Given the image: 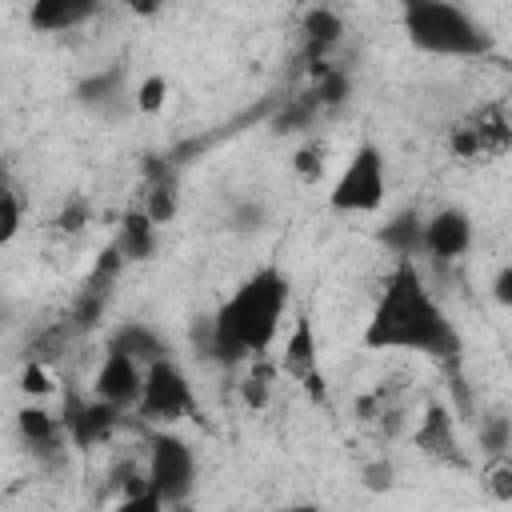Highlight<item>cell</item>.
Instances as JSON below:
<instances>
[{
  "instance_id": "cell-1",
  "label": "cell",
  "mask_w": 512,
  "mask_h": 512,
  "mask_svg": "<svg viewBox=\"0 0 512 512\" xmlns=\"http://www.w3.org/2000/svg\"><path fill=\"white\" fill-rule=\"evenodd\" d=\"M364 348L372 352L408 348V352H424L436 360H452L460 352V336L440 312V304L432 300V292L424 288L412 256H400L396 272L388 276L384 296L364 328Z\"/></svg>"
},
{
  "instance_id": "cell-2",
  "label": "cell",
  "mask_w": 512,
  "mask_h": 512,
  "mask_svg": "<svg viewBox=\"0 0 512 512\" xmlns=\"http://www.w3.org/2000/svg\"><path fill=\"white\" fill-rule=\"evenodd\" d=\"M288 304V280L276 268L252 272L208 320L204 352L220 364H240L244 356H264L276 340L280 316Z\"/></svg>"
},
{
  "instance_id": "cell-3",
  "label": "cell",
  "mask_w": 512,
  "mask_h": 512,
  "mask_svg": "<svg viewBox=\"0 0 512 512\" xmlns=\"http://www.w3.org/2000/svg\"><path fill=\"white\" fill-rule=\"evenodd\" d=\"M404 32L420 52H436V56H484L488 52L484 28L452 0H424L416 8H404Z\"/></svg>"
},
{
  "instance_id": "cell-4",
  "label": "cell",
  "mask_w": 512,
  "mask_h": 512,
  "mask_svg": "<svg viewBox=\"0 0 512 512\" xmlns=\"http://www.w3.org/2000/svg\"><path fill=\"white\" fill-rule=\"evenodd\" d=\"M384 188H388V176H384L380 148L376 144H360L356 156L344 164L340 180L332 184L328 204L336 212H376L384 204Z\"/></svg>"
},
{
  "instance_id": "cell-5",
  "label": "cell",
  "mask_w": 512,
  "mask_h": 512,
  "mask_svg": "<svg viewBox=\"0 0 512 512\" xmlns=\"http://www.w3.org/2000/svg\"><path fill=\"white\" fill-rule=\"evenodd\" d=\"M192 480H196L192 448L172 432L152 436V444H148V484H152L160 508L184 504L188 492H192Z\"/></svg>"
},
{
  "instance_id": "cell-6",
  "label": "cell",
  "mask_w": 512,
  "mask_h": 512,
  "mask_svg": "<svg viewBox=\"0 0 512 512\" xmlns=\"http://www.w3.org/2000/svg\"><path fill=\"white\" fill-rule=\"evenodd\" d=\"M140 416L144 420H156V424H172L188 412H196V396L184 380V372L164 356V360H152L144 368V392H140Z\"/></svg>"
},
{
  "instance_id": "cell-7",
  "label": "cell",
  "mask_w": 512,
  "mask_h": 512,
  "mask_svg": "<svg viewBox=\"0 0 512 512\" xmlns=\"http://www.w3.org/2000/svg\"><path fill=\"white\" fill-rule=\"evenodd\" d=\"M448 148L460 160H492V156H504L512 148V124H508L504 108L500 104H488L468 124H456L452 136H448Z\"/></svg>"
},
{
  "instance_id": "cell-8",
  "label": "cell",
  "mask_w": 512,
  "mask_h": 512,
  "mask_svg": "<svg viewBox=\"0 0 512 512\" xmlns=\"http://www.w3.org/2000/svg\"><path fill=\"white\" fill-rule=\"evenodd\" d=\"M124 264H128V260H124V252H120L116 244H108V248L96 256V268L88 272V280H84V288H80V296H76V304H72V312H68V328H72V332H88V328L104 316V304H108V296H112V288H116Z\"/></svg>"
},
{
  "instance_id": "cell-9",
  "label": "cell",
  "mask_w": 512,
  "mask_h": 512,
  "mask_svg": "<svg viewBox=\"0 0 512 512\" xmlns=\"http://www.w3.org/2000/svg\"><path fill=\"white\" fill-rule=\"evenodd\" d=\"M412 444L428 460H436V464H452V468H464L468 464V456L460 448V436H456V424H452V412L440 400H432L424 408V416H420V424L412 432Z\"/></svg>"
},
{
  "instance_id": "cell-10",
  "label": "cell",
  "mask_w": 512,
  "mask_h": 512,
  "mask_svg": "<svg viewBox=\"0 0 512 512\" xmlns=\"http://www.w3.org/2000/svg\"><path fill=\"white\" fill-rule=\"evenodd\" d=\"M280 372L292 376L296 384H304L312 400L324 396V376H320V356H316V336H312L308 316H296V328L288 332V344L280 352Z\"/></svg>"
},
{
  "instance_id": "cell-11",
  "label": "cell",
  "mask_w": 512,
  "mask_h": 512,
  "mask_svg": "<svg viewBox=\"0 0 512 512\" xmlns=\"http://www.w3.org/2000/svg\"><path fill=\"white\" fill-rule=\"evenodd\" d=\"M140 392H144V372H140V360L128 356V352H116L108 348L100 372H96V396L116 404V408H136L140 404Z\"/></svg>"
},
{
  "instance_id": "cell-12",
  "label": "cell",
  "mask_w": 512,
  "mask_h": 512,
  "mask_svg": "<svg viewBox=\"0 0 512 512\" xmlns=\"http://www.w3.org/2000/svg\"><path fill=\"white\" fill-rule=\"evenodd\" d=\"M120 412L124 408H116V404H108V400H68V408H64V432H68V440L76 444V448H92L96 440H108V432L120 424Z\"/></svg>"
},
{
  "instance_id": "cell-13",
  "label": "cell",
  "mask_w": 512,
  "mask_h": 512,
  "mask_svg": "<svg viewBox=\"0 0 512 512\" xmlns=\"http://www.w3.org/2000/svg\"><path fill=\"white\" fill-rule=\"evenodd\" d=\"M472 244V220L460 208H440L432 220H424V248L436 260H456Z\"/></svg>"
},
{
  "instance_id": "cell-14",
  "label": "cell",
  "mask_w": 512,
  "mask_h": 512,
  "mask_svg": "<svg viewBox=\"0 0 512 512\" xmlns=\"http://www.w3.org/2000/svg\"><path fill=\"white\" fill-rule=\"evenodd\" d=\"M96 12V0H32L28 24L36 32H68Z\"/></svg>"
},
{
  "instance_id": "cell-15",
  "label": "cell",
  "mask_w": 512,
  "mask_h": 512,
  "mask_svg": "<svg viewBox=\"0 0 512 512\" xmlns=\"http://www.w3.org/2000/svg\"><path fill=\"white\" fill-rule=\"evenodd\" d=\"M340 36H344V20L332 8L316 4V8L304 12V56H308V64H320L328 56V48L340 44Z\"/></svg>"
},
{
  "instance_id": "cell-16",
  "label": "cell",
  "mask_w": 512,
  "mask_h": 512,
  "mask_svg": "<svg viewBox=\"0 0 512 512\" xmlns=\"http://www.w3.org/2000/svg\"><path fill=\"white\" fill-rule=\"evenodd\" d=\"M116 248L124 252L128 264H140L156 252V220L144 212V208H132L124 212L120 220V232H116Z\"/></svg>"
},
{
  "instance_id": "cell-17",
  "label": "cell",
  "mask_w": 512,
  "mask_h": 512,
  "mask_svg": "<svg viewBox=\"0 0 512 512\" xmlns=\"http://www.w3.org/2000/svg\"><path fill=\"white\" fill-rule=\"evenodd\" d=\"M124 72L120 68H108V72H96V76H88L80 88H76V100L80 104H88V108H96L100 116H112L120 104H124Z\"/></svg>"
},
{
  "instance_id": "cell-18",
  "label": "cell",
  "mask_w": 512,
  "mask_h": 512,
  "mask_svg": "<svg viewBox=\"0 0 512 512\" xmlns=\"http://www.w3.org/2000/svg\"><path fill=\"white\" fill-rule=\"evenodd\" d=\"M108 348L128 352V356H136L140 364H152V360H164V356H168V344H164L152 328H144V324H124V328H116V336H112Z\"/></svg>"
},
{
  "instance_id": "cell-19",
  "label": "cell",
  "mask_w": 512,
  "mask_h": 512,
  "mask_svg": "<svg viewBox=\"0 0 512 512\" xmlns=\"http://www.w3.org/2000/svg\"><path fill=\"white\" fill-rule=\"evenodd\" d=\"M384 248H392L396 256H416L424 248V220L416 212H400L392 224L380 228Z\"/></svg>"
},
{
  "instance_id": "cell-20",
  "label": "cell",
  "mask_w": 512,
  "mask_h": 512,
  "mask_svg": "<svg viewBox=\"0 0 512 512\" xmlns=\"http://www.w3.org/2000/svg\"><path fill=\"white\" fill-rule=\"evenodd\" d=\"M320 112H324V104H320V96H316V88H312V92L288 96V104L276 112L272 128H276V132H300V128H312V120H316Z\"/></svg>"
},
{
  "instance_id": "cell-21",
  "label": "cell",
  "mask_w": 512,
  "mask_h": 512,
  "mask_svg": "<svg viewBox=\"0 0 512 512\" xmlns=\"http://www.w3.org/2000/svg\"><path fill=\"white\" fill-rule=\"evenodd\" d=\"M240 400L248 404V408H268V400H272V364L264 360V356H256V364H252V372L240 380Z\"/></svg>"
},
{
  "instance_id": "cell-22",
  "label": "cell",
  "mask_w": 512,
  "mask_h": 512,
  "mask_svg": "<svg viewBox=\"0 0 512 512\" xmlns=\"http://www.w3.org/2000/svg\"><path fill=\"white\" fill-rule=\"evenodd\" d=\"M292 172L304 180V184H320V176H324V144H300L296 152H292Z\"/></svg>"
},
{
  "instance_id": "cell-23",
  "label": "cell",
  "mask_w": 512,
  "mask_h": 512,
  "mask_svg": "<svg viewBox=\"0 0 512 512\" xmlns=\"http://www.w3.org/2000/svg\"><path fill=\"white\" fill-rule=\"evenodd\" d=\"M164 100H168V80H164L160 72L144 76V80H140V88H136V96H132V104H136L144 116L160 112V108H164Z\"/></svg>"
},
{
  "instance_id": "cell-24",
  "label": "cell",
  "mask_w": 512,
  "mask_h": 512,
  "mask_svg": "<svg viewBox=\"0 0 512 512\" xmlns=\"http://www.w3.org/2000/svg\"><path fill=\"white\" fill-rule=\"evenodd\" d=\"M20 232V196L12 188H4L0 196V244H12Z\"/></svg>"
},
{
  "instance_id": "cell-25",
  "label": "cell",
  "mask_w": 512,
  "mask_h": 512,
  "mask_svg": "<svg viewBox=\"0 0 512 512\" xmlns=\"http://www.w3.org/2000/svg\"><path fill=\"white\" fill-rule=\"evenodd\" d=\"M480 440H484V452L500 456V452L508 448V440H512V420H508V416H488Z\"/></svg>"
},
{
  "instance_id": "cell-26",
  "label": "cell",
  "mask_w": 512,
  "mask_h": 512,
  "mask_svg": "<svg viewBox=\"0 0 512 512\" xmlns=\"http://www.w3.org/2000/svg\"><path fill=\"white\" fill-rule=\"evenodd\" d=\"M488 492L496 500H508L512 504V460H500L496 456V464L488 468Z\"/></svg>"
},
{
  "instance_id": "cell-27",
  "label": "cell",
  "mask_w": 512,
  "mask_h": 512,
  "mask_svg": "<svg viewBox=\"0 0 512 512\" xmlns=\"http://www.w3.org/2000/svg\"><path fill=\"white\" fill-rule=\"evenodd\" d=\"M20 388H24L28 396H48V392H52V376L44 372L40 360H32V364L20 372Z\"/></svg>"
},
{
  "instance_id": "cell-28",
  "label": "cell",
  "mask_w": 512,
  "mask_h": 512,
  "mask_svg": "<svg viewBox=\"0 0 512 512\" xmlns=\"http://www.w3.org/2000/svg\"><path fill=\"white\" fill-rule=\"evenodd\" d=\"M88 224V204L84 200H68L64 208H60V216H56V228L60 232H80Z\"/></svg>"
},
{
  "instance_id": "cell-29",
  "label": "cell",
  "mask_w": 512,
  "mask_h": 512,
  "mask_svg": "<svg viewBox=\"0 0 512 512\" xmlns=\"http://www.w3.org/2000/svg\"><path fill=\"white\" fill-rule=\"evenodd\" d=\"M492 296H496L504 308H512V264H504V268L496 272V280H492Z\"/></svg>"
},
{
  "instance_id": "cell-30",
  "label": "cell",
  "mask_w": 512,
  "mask_h": 512,
  "mask_svg": "<svg viewBox=\"0 0 512 512\" xmlns=\"http://www.w3.org/2000/svg\"><path fill=\"white\" fill-rule=\"evenodd\" d=\"M364 484H368L372 492L388 488V484H392V468H388V464H372V468H364Z\"/></svg>"
},
{
  "instance_id": "cell-31",
  "label": "cell",
  "mask_w": 512,
  "mask_h": 512,
  "mask_svg": "<svg viewBox=\"0 0 512 512\" xmlns=\"http://www.w3.org/2000/svg\"><path fill=\"white\" fill-rule=\"evenodd\" d=\"M120 4H128V8L136 12V16H156L164 0H120Z\"/></svg>"
},
{
  "instance_id": "cell-32",
  "label": "cell",
  "mask_w": 512,
  "mask_h": 512,
  "mask_svg": "<svg viewBox=\"0 0 512 512\" xmlns=\"http://www.w3.org/2000/svg\"><path fill=\"white\" fill-rule=\"evenodd\" d=\"M416 4H424V0H404V8H416Z\"/></svg>"
}]
</instances>
